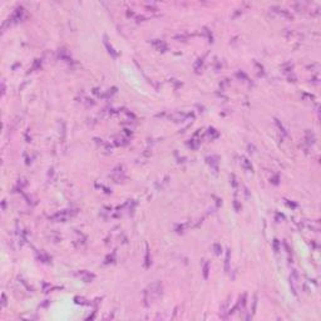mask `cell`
Listing matches in <instances>:
<instances>
[{
    "label": "cell",
    "instance_id": "1",
    "mask_svg": "<svg viewBox=\"0 0 321 321\" xmlns=\"http://www.w3.org/2000/svg\"><path fill=\"white\" fill-rule=\"evenodd\" d=\"M162 291H163V285H162L161 281H156V282L150 284L144 290L143 294V301L146 306H149L150 304H153L162 295Z\"/></svg>",
    "mask_w": 321,
    "mask_h": 321
},
{
    "label": "cell",
    "instance_id": "2",
    "mask_svg": "<svg viewBox=\"0 0 321 321\" xmlns=\"http://www.w3.org/2000/svg\"><path fill=\"white\" fill-rule=\"evenodd\" d=\"M75 213H77V211H74V212H69V209H67V211H62V212L55 213L54 216L49 217V220L54 221V222H65V221L68 220L69 217H72L73 215H75Z\"/></svg>",
    "mask_w": 321,
    "mask_h": 321
},
{
    "label": "cell",
    "instance_id": "3",
    "mask_svg": "<svg viewBox=\"0 0 321 321\" xmlns=\"http://www.w3.org/2000/svg\"><path fill=\"white\" fill-rule=\"evenodd\" d=\"M23 18H24V8H23V6H18L8 20H9L10 24H15V23L21 21Z\"/></svg>",
    "mask_w": 321,
    "mask_h": 321
},
{
    "label": "cell",
    "instance_id": "4",
    "mask_svg": "<svg viewBox=\"0 0 321 321\" xmlns=\"http://www.w3.org/2000/svg\"><path fill=\"white\" fill-rule=\"evenodd\" d=\"M110 178H112L114 182H117V183H119V182H123V181L125 180L123 167H122V166H118V167L114 168L113 171H112V173H110Z\"/></svg>",
    "mask_w": 321,
    "mask_h": 321
},
{
    "label": "cell",
    "instance_id": "5",
    "mask_svg": "<svg viewBox=\"0 0 321 321\" xmlns=\"http://www.w3.org/2000/svg\"><path fill=\"white\" fill-rule=\"evenodd\" d=\"M188 117H193V114H191V113H183V112H174V113H171L168 116L169 119L173 121V122H176V123H182V122H184Z\"/></svg>",
    "mask_w": 321,
    "mask_h": 321
},
{
    "label": "cell",
    "instance_id": "6",
    "mask_svg": "<svg viewBox=\"0 0 321 321\" xmlns=\"http://www.w3.org/2000/svg\"><path fill=\"white\" fill-rule=\"evenodd\" d=\"M297 280H299V275H297V272L294 270V271L291 272V275H290V286H291L292 294H294L295 296L297 295V287H296Z\"/></svg>",
    "mask_w": 321,
    "mask_h": 321
},
{
    "label": "cell",
    "instance_id": "7",
    "mask_svg": "<svg viewBox=\"0 0 321 321\" xmlns=\"http://www.w3.org/2000/svg\"><path fill=\"white\" fill-rule=\"evenodd\" d=\"M78 275L80 276V279L84 281V282H92V281L96 279V275L92 272H89V271H85V270H82V271H79L78 272Z\"/></svg>",
    "mask_w": 321,
    "mask_h": 321
},
{
    "label": "cell",
    "instance_id": "8",
    "mask_svg": "<svg viewBox=\"0 0 321 321\" xmlns=\"http://www.w3.org/2000/svg\"><path fill=\"white\" fill-rule=\"evenodd\" d=\"M152 44L158 51H162V53L167 51V49H168L167 44H166L163 40H161V39H154V40H152Z\"/></svg>",
    "mask_w": 321,
    "mask_h": 321
},
{
    "label": "cell",
    "instance_id": "9",
    "mask_svg": "<svg viewBox=\"0 0 321 321\" xmlns=\"http://www.w3.org/2000/svg\"><path fill=\"white\" fill-rule=\"evenodd\" d=\"M200 134H201V132L198 130V132H196L195 136H193V138H191V139H189L188 146H189V147H191L192 149H197V147L200 146V143H201V138H198V137H200Z\"/></svg>",
    "mask_w": 321,
    "mask_h": 321
},
{
    "label": "cell",
    "instance_id": "10",
    "mask_svg": "<svg viewBox=\"0 0 321 321\" xmlns=\"http://www.w3.org/2000/svg\"><path fill=\"white\" fill-rule=\"evenodd\" d=\"M305 143H306L309 147H310V146H312L315 143V141H316V137H315V134L311 132V130H306V132H305Z\"/></svg>",
    "mask_w": 321,
    "mask_h": 321
},
{
    "label": "cell",
    "instance_id": "11",
    "mask_svg": "<svg viewBox=\"0 0 321 321\" xmlns=\"http://www.w3.org/2000/svg\"><path fill=\"white\" fill-rule=\"evenodd\" d=\"M206 161H207V163L211 166V168H213L216 172L218 171V157L217 156H208L207 158H206Z\"/></svg>",
    "mask_w": 321,
    "mask_h": 321
},
{
    "label": "cell",
    "instance_id": "12",
    "mask_svg": "<svg viewBox=\"0 0 321 321\" xmlns=\"http://www.w3.org/2000/svg\"><path fill=\"white\" fill-rule=\"evenodd\" d=\"M75 235H77V238L74 240V245L77 247L79 246H82V245H84L85 243V240H87V237L83 235L82 232H75Z\"/></svg>",
    "mask_w": 321,
    "mask_h": 321
},
{
    "label": "cell",
    "instance_id": "13",
    "mask_svg": "<svg viewBox=\"0 0 321 321\" xmlns=\"http://www.w3.org/2000/svg\"><path fill=\"white\" fill-rule=\"evenodd\" d=\"M271 9H272L273 11H275V13H279V14L284 15V17H286V18H288V19H292V15H291V13H288V10L284 9V8H280V6H272Z\"/></svg>",
    "mask_w": 321,
    "mask_h": 321
},
{
    "label": "cell",
    "instance_id": "14",
    "mask_svg": "<svg viewBox=\"0 0 321 321\" xmlns=\"http://www.w3.org/2000/svg\"><path fill=\"white\" fill-rule=\"evenodd\" d=\"M241 163H242V167L246 169L248 172H252L253 168H252V164H251V161H248V158H246L245 156L241 157Z\"/></svg>",
    "mask_w": 321,
    "mask_h": 321
},
{
    "label": "cell",
    "instance_id": "15",
    "mask_svg": "<svg viewBox=\"0 0 321 321\" xmlns=\"http://www.w3.org/2000/svg\"><path fill=\"white\" fill-rule=\"evenodd\" d=\"M228 301H225V304L221 306V310H220V316L222 319H227V315H228Z\"/></svg>",
    "mask_w": 321,
    "mask_h": 321
},
{
    "label": "cell",
    "instance_id": "16",
    "mask_svg": "<svg viewBox=\"0 0 321 321\" xmlns=\"http://www.w3.org/2000/svg\"><path fill=\"white\" fill-rule=\"evenodd\" d=\"M104 45H105V48H107V50H108V53L112 55L113 58H117V51L113 49V46L112 45H109V43H108V40H107V37H104Z\"/></svg>",
    "mask_w": 321,
    "mask_h": 321
},
{
    "label": "cell",
    "instance_id": "17",
    "mask_svg": "<svg viewBox=\"0 0 321 321\" xmlns=\"http://www.w3.org/2000/svg\"><path fill=\"white\" fill-rule=\"evenodd\" d=\"M246 300H247V295L243 294L240 297L238 302H237V309H241V310H245V306H246Z\"/></svg>",
    "mask_w": 321,
    "mask_h": 321
},
{
    "label": "cell",
    "instance_id": "18",
    "mask_svg": "<svg viewBox=\"0 0 321 321\" xmlns=\"http://www.w3.org/2000/svg\"><path fill=\"white\" fill-rule=\"evenodd\" d=\"M146 247H147V251H146V257H144V267L146 268H148L150 266V252H149V247H148V245H146Z\"/></svg>",
    "mask_w": 321,
    "mask_h": 321
},
{
    "label": "cell",
    "instance_id": "19",
    "mask_svg": "<svg viewBox=\"0 0 321 321\" xmlns=\"http://www.w3.org/2000/svg\"><path fill=\"white\" fill-rule=\"evenodd\" d=\"M114 143L117 146H125L128 143V138L124 137H114Z\"/></svg>",
    "mask_w": 321,
    "mask_h": 321
},
{
    "label": "cell",
    "instance_id": "20",
    "mask_svg": "<svg viewBox=\"0 0 321 321\" xmlns=\"http://www.w3.org/2000/svg\"><path fill=\"white\" fill-rule=\"evenodd\" d=\"M229 257H231V250H227L226 252V259H225V271L228 272L229 271Z\"/></svg>",
    "mask_w": 321,
    "mask_h": 321
},
{
    "label": "cell",
    "instance_id": "21",
    "mask_svg": "<svg viewBox=\"0 0 321 321\" xmlns=\"http://www.w3.org/2000/svg\"><path fill=\"white\" fill-rule=\"evenodd\" d=\"M207 136L211 138V139H216V138H218L220 133L217 132L215 128H208V129H207Z\"/></svg>",
    "mask_w": 321,
    "mask_h": 321
},
{
    "label": "cell",
    "instance_id": "22",
    "mask_svg": "<svg viewBox=\"0 0 321 321\" xmlns=\"http://www.w3.org/2000/svg\"><path fill=\"white\" fill-rule=\"evenodd\" d=\"M275 123H276V127H277V128H279L280 133L282 134V136H285V137H286V136H287V130L285 129V127L282 125V123H281V122H280L279 119H275Z\"/></svg>",
    "mask_w": 321,
    "mask_h": 321
},
{
    "label": "cell",
    "instance_id": "23",
    "mask_svg": "<svg viewBox=\"0 0 321 321\" xmlns=\"http://www.w3.org/2000/svg\"><path fill=\"white\" fill-rule=\"evenodd\" d=\"M114 261H116V251H113L112 253H109V255L105 257L104 263H105V265H108V263H113Z\"/></svg>",
    "mask_w": 321,
    "mask_h": 321
},
{
    "label": "cell",
    "instance_id": "24",
    "mask_svg": "<svg viewBox=\"0 0 321 321\" xmlns=\"http://www.w3.org/2000/svg\"><path fill=\"white\" fill-rule=\"evenodd\" d=\"M38 257H39V260H40L42 262H50V260H51V257L49 255H46L45 252H40Z\"/></svg>",
    "mask_w": 321,
    "mask_h": 321
},
{
    "label": "cell",
    "instance_id": "25",
    "mask_svg": "<svg viewBox=\"0 0 321 321\" xmlns=\"http://www.w3.org/2000/svg\"><path fill=\"white\" fill-rule=\"evenodd\" d=\"M202 271H203V277L207 280L208 279V273H209V263L207 262V261L203 263V268H202Z\"/></svg>",
    "mask_w": 321,
    "mask_h": 321
},
{
    "label": "cell",
    "instance_id": "26",
    "mask_svg": "<svg viewBox=\"0 0 321 321\" xmlns=\"http://www.w3.org/2000/svg\"><path fill=\"white\" fill-rule=\"evenodd\" d=\"M202 65H203V58H198L197 62H196V64H195V70H196V72H200L201 68H202Z\"/></svg>",
    "mask_w": 321,
    "mask_h": 321
},
{
    "label": "cell",
    "instance_id": "27",
    "mask_svg": "<svg viewBox=\"0 0 321 321\" xmlns=\"http://www.w3.org/2000/svg\"><path fill=\"white\" fill-rule=\"evenodd\" d=\"M74 301H75V304H78V305H88V302H87V300L85 299H83V297H74Z\"/></svg>",
    "mask_w": 321,
    "mask_h": 321
},
{
    "label": "cell",
    "instance_id": "28",
    "mask_svg": "<svg viewBox=\"0 0 321 321\" xmlns=\"http://www.w3.org/2000/svg\"><path fill=\"white\" fill-rule=\"evenodd\" d=\"M212 248H213V251H215L216 255H220V253L222 252V247H221V245H220V243H213Z\"/></svg>",
    "mask_w": 321,
    "mask_h": 321
},
{
    "label": "cell",
    "instance_id": "29",
    "mask_svg": "<svg viewBox=\"0 0 321 321\" xmlns=\"http://www.w3.org/2000/svg\"><path fill=\"white\" fill-rule=\"evenodd\" d=\"M40 67H42V59H35L34 64H33V67H31V70H35V69L40 68Z\"/></svg>",
    "mask_w": 321,
    "mask_h": 321
},
{
    "label": "cell",
    "instance_id": "30",
    "mask_svg": "<svg viewBox=\"0 0 321 321\" xmlns=\"http://www.w3.org/2000/svg\"><path fill=\"white\" fill-rule=\"evenodd\" d=\"M146 9L149 10V11H157L158 10V8L154 5L153 3H150V4H146Z\"/></svg>",
    "mask_w": 321,
    "mask_h": 321
},
{
    "label": "cell",
    "instance_id": "31",
    "mask_svg": "<svg viewBox=\"0 0 321 321\" xmlns=\"http://www.w3.org/2000/svg\"><path fill=\"white\" fill-rule=\"evenodd\" d=\"M279 243H280V242H279V240H276V238L273 240V242H272V247H273V250H275V252H276V253L280 251V245H279Z\"/></svg>",
    "mask_w": 321,
    "mask_h": 321
},
{
    "label": "cell",
    "instance_id": "32",
    "mask_svg": "<svg viewBox=\"0 0 321 321\" xmlns=\"http://www.w3.org/2000/svg\"><path fill=\"white\" fill-rule=\"evenodd\" d=\"M231 184H232V187L235 188V189L237 188V186H238V183H237V180H236V176L233 173L231 174Z\"/></svg>",
    "mask_w": 321,
    "mask_h": 321
},
{
    "label": "cell",
    "instance_id": "33",
    "mask_svg": "<svg viewBox=\"0 0 321 321\" xmlns=\"http://www.w3.org/2000/svg\"><path fill=\"white\" fill-rule=\"evenodd\" d=\"M51 288H53V287H51L50 284H46V282L43 284V291H44V292H49Z\"/></svg>",
    "mask_w": 321,
    "mask_h": 321
},
{
    "label": "cell",
    "instance_id": "34",
    "mask_svg": "<svg viewBox=\"0 0 321 321\" xmlns=\"http://www.w3.org/2000/svg\"><path fill=\"white\" fill-rule=\"evenodd\" d=\"M233 207H235V209H236V212H238V211H241V205L238 203V201H237V200H235V201H233Z\"/></svg>",
    "mask_w": 321,
    "mask_h": 321
},
{
    "label": "cell",
    "instance_id": "35",
    "mask_svg": "<svg viewBox=\"0 0 321 321\" xmlns=\"http://www.w3.org/2000/svg\"><path fill=\"white\" fill-rule=\"evenodd\" d=\"M270 181H271V183H273V184H279V176H277V174H276V176H273Z\"/></svg>",
    "mask_w": 321,
    "mask_h": 321
},
{
    "label": "cell",
    "instance_id": "36",
    "mask_svg": "<svg viewBox=\"0 0 321 321\" xmlns=\"http://www.w3.org/2000/svg\"><path fill=\"white\" fill-rule=\"evenodd\" d=\"M236 75H237V77H238V78H242V79H245V80H247V75L245 74L243 72H238Z\"/></svg>",
    "mask_w": 321,
    "mask_h": 321
},
{
    "label": "cell",
    "instance_id": "37",
    "mask_svg": "<svg viewBox=\"0 0 321 321\" xmlns=\"http://www.w3.org/2000/svg\"><path fill=\"white\" fill-rule=\"evenodd\" d=\"M19 187H20V189H23V187H24V186L26 184V181L25 180H19Z\"/></svg>",
    "mask_w": 321,
    "mask_h": 321
},
{
    "label": "cell",
    "instance_id": "38",
    "mask_svg": "<svg viewBox=\"0 0 321 321\" xmlns=\"http://www.w3.org/2000/svg\"><path fill=\"white\" fill-rule=\"evenodd\" d=\"M113 93H116V88H112V89H109V92H107V94H105V98H108L109 96H112Z\"/></svg>",
    "mask_w": 321,
    "mask_h": 321
},
{
    "label": "cell",
    "instance_id": "39",
    "mask_svg": "<svg viewBox=\"0 0 321 321\" xmlns=\"http://www.w3.org/2000/svg\"><path fill=\"white\" fill-rule=\"evenodd\" d=\"M123 133L125 134V136H128V137H129V136H132V130H130V129H127V128H124V129H123Z\"/></svg>",
    "mask_w": 321,
    "mask_h": 321
},
{
    "label": "cell",
    "instance_id": "40",
    "mask_svg": "<svg viewBox=\"0 0 321 321\" xmlns=\"http://www.w3.org/2000/svg\"><path fill=\"white\" fill-rule=\"evenodd\" d=\"M286 203H287V206H288V207H292V208H296V207H297V205H296V203H294V202H290V201H287Z\"/></svg>",
    "mask_w": 321,
    "mask_h": 321
},
{
    "label": "cell",
    "instance_id": "41",
    "mask_svg": "<svg viewBox=\"0 0 321 321\" xmlns=\"http://www.w3.org/2000/svg\"><path fill=\"white\" fill-rule=\"evenodd\" d=\"M1 300H3L1 301V305H3V306H5V305H6V297H5V295H4V294L1 296Z\"/></svg>",
    "mask_w": 321,
    "mask_h": 321
},
{
    "label": "cell",
    "instance_id": "42",
    "mask_svg": "<svg viewBox=\"0 0 321 321\" xmlns=\"http://www.w3.org/2000/svg\"><path fill=\"white\" fill-rule=\"evenodd\" d=\"M280 218L282 220V218H284V216H282V215H280V213H277V215H276V220H277V222H280Z\"/></svg>",
    "mask_w": 321,
    "mask_h": 321
}]
</instances>
